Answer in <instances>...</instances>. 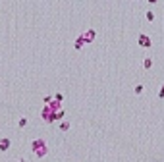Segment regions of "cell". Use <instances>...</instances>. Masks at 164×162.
Wrapping results in <instances>:
<instances>
[{
  "label": "cell",
  "mask_w": 164,
  "mask_h": 162,
  "mask_svg": "<svg viewBox=\"0 0 164 162\" xmlns=\"http://www.w3.org/2000/svg\"><path fill=\"white\" fill-rule=\"evenodd\" d=\"M31 150H33V154H35L37 158H42V156H47L48 147H47V143L42 141V139H37V141L31 143Z\"/></svg>",
  "instance_id": "cell-1"
},
{
  "label": "cell",
  "mask_w": 164,
  "mask_h": 162,
  "mask_svg": "<svg viewBox=\"0 0 164 162\" xmlns=\"http://www.w3.org/2000/svg\"><path fill=\"white\" fill-rule=\"evenodd\" d=\"M10 149V139H0V150H2V153H4V150H8Z\"/></svg>",
  "instance_id": "cell-2"
},
{
  "label": "cell",
  "mask_w": 164,
  "mask_h": 162,
  "mask_svg": "<svg viewBox=\"0 0 164 162\" xmlns=\"http://www.w3.org/2000/svg\"><path fill=\"white\" fill-rule=\"evenodd\" d=\"M139 43L143 44V46H149V44H151V41H149V39L145 37V35H141V37H139Z\"/></svg>",
  "instance_id": "cell-3"
},
{
  "label": "cell",
  "mask_w": 164,
  "mask_h": 162,
  "mask_svg": "<svg viewBox=\"0 0 164 162\" xmlns=\"http://www.w3.org/2000/svg\"><path fill=\"white\" fill-rule=\"evenodd\" d=\"M91 39H95V31H87V35H85V41H91Z\"/></svg>",
  "instance_id": "cell-4"
},
{
  "label": "cell",
  "mask_w": 164,
  "mask_h": 162,
  "mask_svg": "<svg viewBox=\"0 0 164 162\" xmlns=\"http://www.w3.org/2000/svg\"><path fill=\"white\" fill-rule=\"evenodd\" d=\"M60 129H62V131H68V129H70V124H68V122H62V124H60Z\"/></svg>",
  "instance_id": "cell-5"
},
{
  "label": "cell",
  "mask_w": 164,
  "mask_h": 162,
  "mask_svg": "<svg viewBox=\"0 0 164 162\" xmlns=\"http://www.w3.org/2000/svg\"><path fill=\"white\" fill-rule=\"evenodd\" d=\"M151 64H152V62H151V60H149V58H147V60H145V68L149 69V68H151Z\"/></svg>",
  "instance_id": "cell-6"
}]
</instances>
